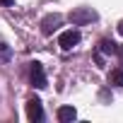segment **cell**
I'll return each mask as SVG.
<instances>
[{
  "mask_svg": "<svg viewBox=\"0 0 123 123\" xmlns=\"http://www.w3.org/2000/svg\"><path fill=\"white\" fill-rule=\"evenodd\" d=\"M97 12L92 10V7H77V10H73L70 15H68V19L75 24V27H82V24H92V22H97Z\"/></svg>",
  "mask_w": 123,
  "mask_h": 123,
  "instance_id": "6da1fadb",
  "label": "cell"
},
{
  "mask_svg": "<svg viewBox=\"0 0 123 123\" xmlns=\"http://www.w3.org/2000/svg\"><path fill=\"white\" fill-rule=\"evenodd\" d=\"M77 43H80V31H77V29H68V31L60 34V39H58V46L63 48V51H70V48L77 46Z\"/></svg>",
  "mask_w": 123,
  "mask_h": 123,
  "instance_id": "7a4b0ae2",
  "label": "cell"
},
{
  "mask_svg": "<svg viewBox=\"0 0 123 123\" xmlns=\"http://www.w3.org/2000/svg\"><path fill=\"white\" fill-rule=\"evenodd\" d=\"M29 77H31V85H34L36 89H43V87H46V73H43V65H41V63H31Z\"/></svg>",
  "mask_w": 123,
  "mask_h": 123,
  "instance_id": "3957f363",
  "label": "cell"
},
{
  "mask_svg": "<svg viewBox=\"0 0 123 123\" xmlns=\"http://www.w3.org/2000/svg\"><path fill=\"white\" fill-rule=\"evenodd\" d=\"M27 118L34 121V123L43 121V109H41V101L39 99H29L27 101Z\"/></svg>",
  "mask_w": 123,
  "mask_h": 123,
  "instance_id": "277c9868",
  "label": "cell"
},
{
  "mask_svg": "<svg viewBox=\"0 0 123 123\" xmlns=\"http://www.w3.org/2000/svg\"><path fill=\"white\" fill-rule=\"evenodd\" d=\"M58 27H60V15H48V17H43V22H41V31H43L46 36H51Z\"/></svg>",
  "mask_w": 123,
  "mask_h": 123,
  "instance_id": "5b68a950",
  "label": "cell"
},
{
  "mask_svg": "<svg viewBox=\"0 0 123 123\" xmlns=\"http://www.w3.org/2000/svg\"><path fill=\"white\" fill-rule=\"evenodd\" d=\"M55 116H58V121H60V123H73V121L77 118V111H75L73 106H60Z\"/></svg>",
  "mask_w": 123,
  "mask_h": 123,
  "instance_id": "8992f818",
  "label": "cell"
},
{
  "mask_svg": "<svg viewBox=\"0 0 123 123\" xmlns=\"http://www.w3.org/2000/svg\"><path fill=\"white\" fill-rule=\"evenodd\" d=\"M116 48H118V46H116L111 39H101V41H99V46H97V51H99L101 55H113V53H116Z\"/></svg>",
  "mask_w": 123,
  "mask_h": 123,
  "instance_id": "52a82bcc",
  "label": "cell"
},
{
  "mask_svg": "<svg viewBox=\"0 0 123 123\" xmlns=\"http://www.w3.org/2000/svg\"><path fill=\"white\" fill-rule=\"evenodd\" d=\"M109 85L123 87V70H111V73H109Z\"/></svg>",
  "mask_w": 123,
  "mask_h": 123,
  "instance_id": "ba28073f",
  "label": "cell"
},
{
  "mask_svg": "<svg viewBox=\"0 0 123 123\" xmlns=\"http://www.w3.org/2000/svg\"><path fill=\"white\" fill-rule=\"evenodd\" d=\"M0 5H3V7H10V5H15V0H0Z\"/></svg>",
  "mask_w": 123,
  "mask_h": 123,
  "instance_id": "9c48e42d",
  "label": "cell"
},
{
  "mask_svg": "<svg viewBox=\"0 0 123 123\" xmlns=\"http://www.w3.org/2000/svg\"><path fill=\"white\" fill-rule=\"evenodd\" d=\"M116 53H118V55H121V60H123V46H118V48H116Z\"/></svg>",
  "mask_w": 123,
  "mask_h": 123,
  "instance_id": "30bf717a",
  "label": "cell"
},
{
  "mask_svg": "<svg viewBox=\"0 0 123 123\" xmlns=\"http://www.w3.org/2000/svg\"><path fill=\"white\" fill-rule=\"evenodd\" d=\"M118 34L123 36V19H121V24H118Z\"/></svg>",
  "mask_w": 123,
  "mask_h": 123,
  "instance_id": "8fae6325",
  "label": "cell"
}]
</instances>
